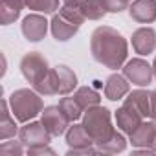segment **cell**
Instances as JSON below:
<instances>
[{
    "label": "cell",
    "mask_w": 156,
    "mask_h": 156,
    "mask_svg": "<svg viewBox=\"0 0 156 156\" xmlns=\"http://www.w3.org/2000/svg\"><path fill=\"white\" fill-rule=\"evenodd\" d=\"M90 51L99 64L110 70H118L123 66L127 59L129 46L125 37L118 30L110 26H99L94 30L90 37Z\"/></svg>",
    "instance_id": "cell-1"
},
{
    "label": "cell",
    "mask_w": 156,
    "mask_h": 156,
    "mask_svg": "<svg viewBox=\"0 0 156 156\" xmlns=\"http://www.w3.org/2000/svg\"><path fill=\"white\" fill-rule=\"evenodd\" d=\"M9 108L19 123H28L42 114L44 103L35 88H19L9 98Z\"/></svg>",
    "instance_id": "cell-2"
},
{
    "label": "cell",
    "mask_w": 156,
    "mask_h": 156,
    "mask_svg": "<svg viewBox=\"0 0 156 156\" xmlns=\"http://www.w3.org/2000/svg\"><path fill=\"white\" fill-rule=\"evenodd\" d=\"M85 20L87 19L83 17L79 8L62 6V8H59V13H55L51 22H50L51 35L55 37V41L66 42V41H70L77 31H79V28H81V24Z\"/></svg>",
    "instance_id": "cell-3"
},
{
    "label": "cell",
    "mask_w": 156,
    "mask_h": 156,
    "mask_svg": "<svg viewBox=\"0 0 156 156\" xmlns=\"http://www.w3.org/2000/svg\"><path fill=\"white\" fill-rule=\"evenodd\" d=\"M83 125L85 129L88 130V134L92 136L94 143L99 145V143H105L112 134H114V127H112V116H110V110L101 107V105H96L88 110H85V116H83Z\"/></svg>",
    "instance_id": "cell-4"
},
{
    "label": "cell",
    "mask_w": 156,
    "mask_h": 156,
    "mask_svg": "<svg viewBox=\"0 0 156 156\" xmlns=\"http://www.w3.org/2000/svg\"><path fill=\"white\" fill-rule=\"evenodd\" d=\"M66 143L70 147L68 151V156H73V154H94V152H99L98 149H94L92 145L94 140L92 136L88 134V130L85 129V125H72L68 127L66 130Z\"/></svg>",
    "instance_id": "cell-5"
},
{
    "label": "cell",
    "mask_w": 156,
    "mask_h": 156,
    "mask_svg": "<svg viewBox=\"0 0 156 156\" xmlns=\"http://www.w3.org/2000/svg\"><path fill=\"white\" fill-rule=\"evenodd\" d=\"M20 72L24 75V79L31 85L39 83L42 77L50 72V64L46 57L39 51H30L20 59Z\"/></svg>",
    "instance_id": "cell-6"
},
{
    "label": "cell",
    "mask_w": 156,
    "mask_h": 156,
    "mask_svg": "<svg viewBox=\"0 0 156 156\" xmlns=\"http://www.w3.org/2000/svg\"><path fill=\"white\" fill-rule=\"evenodd\" d=\"M51 134L48 132V129L44 127L42 121H28L24 123V127H20L19 130V140L30 149V147H39V145H48L51 141Z\"/></svg>",
    "instance_id": "cell-7"
},
{
    "label": "cell",
    "mask_w": 156,
    "mask_h": 156,
    "mask_svg": "<svg viewBox=\"0 0 156 156\" xmlns=\"http://www.w3.org/2000/svg\"><path fill=\"white\" fill-rule=\"evenodd\" d=\"M123 75L127 77L132 85L149 87V83L152 81V77H154V72H152V66L147 61H143V59H132V61H129L123 66Z\"/></svg>",
    "instance_id": "cell-8"
},
{
    "label": "cell",
    "mask_w": 156,
    "mask_h": 156,
    "mask_svg": "<svg viewBox=\"0 0 156 156\" xmlns=\"http://www.w3.org/2000/svg\"><path fill=\"white\" fill-rule=\"evenodd\" d=\"M41 121L44 123V127L48 129V132H50L53 138L64 134V132L68 130L70 123H72V121L66 118V114L61 110L59 105L46 107V108L42 110V119H41Z\"/></svg>",
    "instance_id": "cell-9"
},
{
    "label": "cell",
    "mask_w": 156,
    "mask_h": 156,
    "mask_svg": "<svg viewBox=\"0 0 156 156\" xmlns=\"http://www.w3.org/2000/svg\"><path fill=\"white\" fill-rule=\"evenodd\" d=\"M48 26H50V22L44 19V15L31 13V15L24 17V20H22V35L30 42H39L46 37Z\"/></svg>",
    "instance_id": "cell-10"
},
{
    "label": "cell",
    "mask_w": 156,
    "mask_h": 156,
    "mask_svg": "<svg viewBox=\"0 0 156 156\" xmlns=\"http://www.w3.org/2000/svg\"><path fill=\"white\" fill-rule=\"evenodd\" d=\"M129 138L134 147H145L156 152V121H143L132 134H129Z\"/></svg>",
    "instance_id": "cell-11"
},
{
    "label": "cell",
    "mask_w": 156,
    "mask_h": 156,
    "mask_svg": "<svg viewBox=\"0 0 156 156\" xmlns=\"http://www.w3.org/2000/svg\"><path fill=\"white\" fill-rule=\"evenodd\" d=\"M130 19L138 24H151L156 20V0H134L129 6Z\"/></svg>",
    "instance_id": "cell-12"
},
{
    "label": "cell",
    "mask_w": 156,
    "mask_h": 156,
    "mask_svg": "<svg viewBox=\"0 0 156 156\" xmlns=\"http://www.w3.org/2000/svg\"><path fill=\"white\" fill-rule=\"evenodd\" d=\"M132 48L140 55H149L156 50V31L152 28H138L132 33Z\"/></svg>",
    "instance_id": "cell-13"
},
{
    "label": "cell",
    "mask_w": 156,
    "mask_h": 156,
    "mask_svg": "<svg viewBox=\"0 0 156 156\" xmlns=\"http://www.w3.org/2000/svg\"><path fill=\"white\" fill-rule=\"evenodd\" d=\"M130 92V81L121 73H112L105 83V98L110 101H119Z\"/></svg>",
    "instance_id": "cell-14"
},
{
    "label": "cell",
    "mask_w": 156,
    "mask_h": 156,
    "mask_svg": "<svg viewBox=\"0 0 156 156\" xmlns=\"http://www.w3.org/2000/svg\"><path fill=\"white\" fill-rule=\"evenodd\" d=\"M141 123H143V116L138 114L136 110H132L130 107L123 105L121 108H118V112H116V125L125 134H132Z\"/></svg>",
    "instance_id": "cell-15"
},
{
    "label": "cell",
    "mask_w": 156,
    "mask_h": 156,
    "mask_svg": "<svg viewBox=\"0 0 156 156\" xmlns=\"http://www.w3.org/2000/svg\"><path fill=\"white\" fill-rule=\"evenodd\" d=\"M123 105L130 107L132 110H136L138 114L145 118H151V92L147 90H132L127 94Z\"/></svg>",
    "instance_id": "cell-16"
},
{
    "label": "cell",
    "mask_w": 156,
    "mask_h": 156,
    "mask_svg": "<svg viewBox=\"0 0 156 156\" xmlns=\"http://www.w3.org/2000/svg\"><path fill=\"white\" fill-rule=\"evenodd\" d=\"M55 72H57V83H59V96L72 94L73 88L77 87V75L73 73V70L68 68L66 64H57Z\"/></svg>",
    "instance_id": "cell-17"
},
{
    "label": "cell",
    "mask_w": 156,
    "mask_h": 156,
    "mask_svg": "<svg viewBox=\"0 0 156 156\" xmlns=\"http://www.w3.org/2000/svg\"><path fill=\"white\" fill-rule=\"evenodd\" d=\"M19 132L17 127V118L13 116L11 108H9V101L2 99V119H0V140H9Z\"/></svg>",
    "instance_id": "cell-18"
},
{
    "label": "cell",
    "mask_w": 156,
    "mask_h": 156,
    "mask_svg": "<svg viewBox=\"0 0 156 156\" xmlns=\"http://www.w3.org/2000/svg\"><path fill=\"white\" fill-rule=\"evenodd\" d=\"M33 88L41 96H59V83H57V72H55V68H50V72L42 77V79L33 85Z\"/></svg>",
    "instance_id": "cell-19"
},
{
    "label": "cell",
    "mask_w": 156,
    "mask_h": 156,
    "mask_svg": "<svg viewBox=\"0 0 156 156\" xmlns=\"http://www.w3.org/2000/svg\"><path fill=\"white\" fill-rule=\"evenodd\" d=\"M73 98L77 99V103L81 105L83 110H88V108L99 105V101H101V96H99L94 88H90V87H81V88H77L75 94H73Z\"/></svg>",
    "instance_id": "cell-20"
},
{
    "label": "cell",
    "mask_w": 156,
    "mask_h": 156,
    "mask_svg": "<svg viewBox=\"0 0 156 156\" xmlns=\"http://www.w3.org/2000/svg\"><path fill=\"white\" fill-rule=\"evenodd\" d=\"M79 9H81L83 17L88 20H101L107 15V9H105L101 0H83Z\"/></svg>",
    "instance_id": "cell-21"
},
{
    "label": "cell",
    "mask_w": 156,
    "mask_h": 156,
    "mask_svg": "<svg viewBox=\"0 0 156 156\" xmlns=\"http://www.w3.org/2000/svg\"><path fill=\"white\" fill-rule=\"evenodd\" d=\"M59 107H61V110L66 114V118H68L72 123H73V121H77V119L83 116V112H85L73 96H64V98L59 101Z\"/></svg>",
    "instance_id": "cell-22"
},
{
    "label": "cell",
    "mask_w": 156,
    "mask_h": 156,
    "mask_svg": "<svg viewBox=\"0 0 156 156\" xmlns=\"http://www.w3.org/2000/svg\"><path fill=\"white\" fill-rule=\"evenodd\" d=\"M127 145V140L121 132L114 130V134L105 141V143H99L98 145V151L99 152H121Z\"/></svg>",
    "instance_id": "cell-23"
},
{
    "label": "cell",
    "mask_w": 156,
    "mask_h": 156,
    "mask_svg": "<svg viewBox=\"0 0 156 156\" xmlns=\"http://www.w3.org/2000/svg\"><path fill=\"white\" fill-rule=\"evenodd\" d=\"M28 8L37 13H55L59 9V0H28Z\"/></svg>",
    "instance_id": "cell-24"
},
{
    "label": "cell",
    "mask_w": 156,
    "mask_h": 156,
    "mask_svg": "<svg viewBox=\"0 0 156 156\" xmlns=\"http://www.w3.org/2000/svg\"><path fill=\"white\" fill-rule=\"evenodd\" d=\"M20 17V9L9 6V4H4V2H0V20H2L4 26L15 22L17 19Z\"/></svg>",
    "instance_id": "cell-25"
},
{
    "label": "cell",
    "mask_w": 156,
    "mask_h": 156,
    "mask_svg": "<svg viewBox=\"0 0 156 156\" xmlns=\"http://www.w3.org/2000/svg\"><path fill=\"white\" fill-rule=\"evenodd\" d=\"M22 145H24V143H22V141H17V140H13V141L4 140V141H2V145H0V152L6 154V156L22 154V152H24V147H22Z\"/></svg>",
    "instance_id": "cell-26"
},
{
    "label": "cell",
    "mask_w": 156,
    "mask_h": 156,
    "mask_svg": "<svg viewBox=\"0 0 156 156\" xmlns=\"http://www.w3.org/2000/svg\"><path fill=\"white\" fill-rule=\"evenodd\" d=\"M107 13H121L125 9H129L130 0H101Z\"/></svg>",
    "instance_id": "cell-27"
},
{
    "label": "cell",
    "mask_w": 156,
    "mask_h": 156,
    "mask_svg": "<svg viewBox=\"0 0 156 156\" xmlns=\"http://www.w3.org/2000/svg\"><path fill=\"white\" fill-rule=\"evenodd\" d=\"M28 154H55L53 149H50L48 145H39V147H30L26 151Z\"/></svg>",
    "instance_id": "cell-28"
},
{
    "label": "cell",
    "mask_w": 156,
    "mask_h": 156,
    "mask_svg": "<svg viewBox=\"0 0 156 156\" xmlns=\"http://www.w3.org/2000/svg\"><path fill=\"white\" fill-rule=\"evenodd\" d=\"M4 4H9V6H13V8H17V9H24V8H28V0H2Z\"/></svg>",
    "instance_id": "cell-29"
},
{
    "label": "cell",
    "mask_w": 156,
    "mask_h": 156,
    "mask_svg": "<svg viewBox=\"0 0 156 156\" xmlns=\"http://www.w3.org/2000/svg\"><path fill=\"white\" fill-rule=\"evenodd\" d=\"M151 118L156 121V90L151 92Z\"/></svg>",
    "instance_id": "cell-30"
},
{
    "label": "cell",
    "mask_w": 156,
    "mask_h": 156,
    "mask_svg": "<svg viewBox=\"0 0 156 156\" xmlns=\"http://www.w3.org/2000/svg\"><path fill=\"white\" fill-rule=\"evenodd\" d=\"M64 6H70V8H79L83 4V0H62Z\"/></svg>",
    "instance_id": "cell-31"
},
{
    "label": "cell",
    "mask_w": 156,
    "mask_h": 156,
    "mask_svg": "<svg viewBox=\"0 0 156 156\" xmlns=\"http://www.w3.org/2000/svg\"><path fill=\"white\" fill-rule=\"evenodd\" d=\"M152 72H154V77H156V59H154V64H152Z\"/></svg>",
    "instance_id": "cell-32"
}]
</instances>
